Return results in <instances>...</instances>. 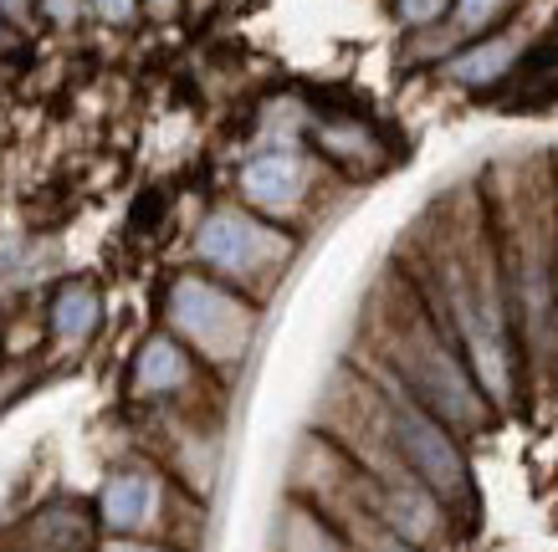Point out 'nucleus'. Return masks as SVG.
<instances>
[{"instance_id":"1","label":"nucleus","mask_w":558,"mask_h":552,"mask_svg":"<svg viewBox=\"0 0 558 552\" xmlns=\"http://www.w3.org/2000/svg\"><path fill=\"white\" fill-rule=\"evenodd\" d=\"M425 302L436 307L446 333L457 338L461 358L472 364L476 384L492 400V409H512L518 400V368H523V333L518 307L502 271L497 235L476 220L472 231H440L425 256Z\"/></svg>"},{"instance_id":"2","label":"nucleus","mask_w":558,"mask_h":552,"mask_svg":"<svg viewBox=\"0 0 558 552\" xmlns=\"http://www.w3.org/2000/svg\"><path fill=\"white\" fill-rule=\"evenodd\" d=\"M379 353H385V379H395L410 400H421L430 415H440L457 436L492 425L497 409L476 384L472 364L461 358L457 338L446 333L436 307L425 302V292H405L379 318Z\"/></svg>"},{"instance_id":"3","label":"nucleus","mask_w":558,"mask_h":552,"mask_svg":"<svg viewBox=\"0 0 558 552\" xmlns=\"http://www.w3.org/2000/svg\"><path fill=\"white\" fill-rule=\"evenodd\" d=\"M195 267L220 277V282L241 286L246 297H267L271 286L288 277L292 256H298V235L292 225H277V220L256 216L252 205H210L205 220L195 225Z\"/></svg>"},{"instance_id":"4","label":"nucleus","mask_w":558,"mask_h":552,"mask_svg":"<svg viewBox=\"0 0 558 552\" xmlns=\"http://www.w3.org/2000/svg\"><path fill=\"white\" fill-rule=\"evenodd\" d=\"M256 297L220 282L210 271H180L165 292V328L185 343L205 368L236 373L256 343Z\"/></svg>"},{"instance_id":"5","label":"nucleus","mask_w":558,"mask_h":552,"mask_svg":"<svg viewBox=\"0 0 558 552\" xmlns=\"http://www.w3.org/2000/svg\"><path fill=\"white\" fill-rule=\"evenodd\" d=\"M374 384H379V400H385V430L395 455H400V466L421 486H430L457 517L461 506L472 502V466H466L461 436L440 415H430L421 400H410L395 379L379 373Z\"/></svg>"},{"instance_id":"6","label":"nucleus","mask_w":558,"mask_h":552,"mask_svg":"<svg viewBox=\"0 0 558 552\" xmlns=\"http://www.w3.org/2000/svg\"><path fill=\"white\" fill-rule=\"evenodd\" d=\"M180 506L190 502L170 470L149 466V461H123L98 491V527L102 537H159L165 542Z\"/></svg>"},{"instance_id":"7","label":"nucleus","mask_w":558,"mask_h":552,"mask_svg":"<svg viewBox=\"0 0 558 552\" xmlns=\"http://www.w3.org/2000/svg\"><path fill=\"white\" fill-rule=\"evenodd\" d=\"M313 195H318V159L303 154V144L298 149H256L236 169V200L277 225L303 220Z\"/></svg>"},{"instance_id":"8","label":"nucleus","mask_w":558,"mask_h":552,"mask_svg":"<svg viewBox=\"0 0 558 552\" xmlns=\"http://www.w3.org/2000/svg\"><path fill=\"white\" fill-rule=\"evenodd\" d=\"M527 41H533V26L527 21H508V26H497V32L476 36V41L451 51L440 62V77L451 87H466V93H487V87L508 83L512 72L523 68Z\"/></svg>"},{"instance_id":"9","label":"nucleus","mask_w":558,"mask_h":552,"mask_svg":"<svg viewBox=\"0 0 558 552\" xmlns=\"http://www.w3.org/2000/svg\"><path fill=\"white\" fill-rule=\"evenodd\" d=\"M201 379V358L170 333V328H159L138 343L134 353V368H129V389H134V400L154 404V400H180L185 389H195Z\"/></svg>"},{"instance_id":"10","label":"nucleus","mask_w":558,"mask_h":552,"mask_svg":"<svg viewBox=\"0 0 558 552\" xmlns=\"http://www.w3.org/2000/svg\"><path fill=\"white\" fill-rule=\"evenodd\" d=\"M271 552H354V537L343 532L323 506L288 496L277 522H271Z\"/></svg>"},{"instance_id":"11","label":"nucleus","mask_w":558,"mask_h":552,"mask_svg":"<svg viewBox=\"0 0 558 552\" xmlns=\"http://www.w3.org/2000/svg\"><path fill=\"white\" fill-rule=\"evenodd\" d=\"M523 0H451V16L440 21L436 32H421L415 41L421 47H430L425 57L430 62H446L457 47H466V41H476V36L497 32V26H508V16L518 11Z\"/></svg>"},{"instance_id":"12","label":"nucleus","mask_w":558,"mask_h":552,"mask_svg":"<svg viewBox=\"0 0 558 552\" xmlns=\"http://www.w3.org/2000/svg\"><path fill=\"white\" fill-rule=\"evenodd\" d=\"M102 322V297L93 282H68L57 286V297L47 302V328L57 343H87V338L98 333Z\"/></svg>"},{"instance_id":"13","label":"nucleus","mask_w":558,"mask_h":552,"mask_svg":"<svg viewBox=\"0 0 558 552\" xmlns=\"http://www.w3.org/2000/svg\"><path fill=\"white\" fill-rule=\"evenodd\" d=\"M318 149L333 159V164H374V154H379V138L364 128V123H318Z\"/></svg>"},{"instance_id":"14","label":"nucleus","mask_w":558,"mask_h":552,"mask_svg":"<svg viewBox=\"0 0 558 552\" xmlns=\"http://www.w3.org/2000/svg\"><path fill=\"white\" fill-rule=\"evenodd\" d=\"M451 16V0H395V21L405 26V32H436L440 21Z\"/></svg>"},{"instance_id":"15","label":"nucleus","mask_w":558,"mask_h":552,"mask_svg":"<svg viewBox=\"0 0 558 552\" xmlns=\"http://www.w3.org/2000/svg\"><path fill=\"white\" fill-rule=\"evenodd\" d=\"M98 552H190L180 542H159V537H102Z\"/></svg>"},{"instance_id":"16","label":"nucleus","mask_w":558,"mask_h":552,"mask_svg":"<svg viewBox=\"0 0 558 552\" xmlns=\"http://www.w3.org/2000/svg\"><path fill=\"white\" fill-rule=\"evenodd\" d=\"M93 11H98V21H108V26H134L138 11H144V0H87Z\"/></svg>"},{"instance_id":"17","label":"nucleus","mask_w":558,"mask_h":552,"mask_svg":"<svg viewBox=\"0 0 558 552\" xmlns=\"http://www.w3.org/2000/svg\"><path fill=\"white\" fill-rule=\"evenodd\" d=\"M41 5V16L51 21V26H72V21L87 11V0H36Z\"/></svg>"},{"instance_id":"18","label":"nucleus","mask_w":558,"mask_h":552,"mask_svg":"<svg viewBox=\"0 0 558 552\" xmlns=\"http://www.w3.org/2000/svg\"><path fill=\"white\" fill-rule=\"evenodd\" d=\"M36 11H41V5H36V0H0V16L11 21V26H16V32H32Z\"/></svg>"},{"instance_id":"19","label":"nucleus","mask_w":558,"mask_h":552,"mask_svg":"<svg viewBox=\"0 0 558 552\" xmlns=\"http://www.w3.org/2000/svg\"><path fill=\"white\" fill-rule=\"evenodd\" d=\"M185 5H190V0H144V11H149L154 21H174Z\"/></svg>"},{"instance_id":"20","label":"nucleus","mask_w":558,"mask_h":552,"mask_svg":"<svg viewBox=\"0 0 558 552\" xmlns=\"http://www.w3.org/2000/svg\"><path fill=\"white\" fill-rule=\"evenodd\" d=\"M364 552H425V548H415V542H400V537H374V542H369V548H364Z\"/></svg>"},{"instance_id":"21","label":"nucleus","mask_w":558,"mask_h":552,"mask_svg":"<svg viewBox=\"0 0 558 552\" xmlns=\"http://www.w3.org/2000/svg\"><path fill=\"white\" fill-rule=\"evenodd\" d=\"M16 26H11V21H5V16H0V51H5V47H16Z\"/></svg>"}]
</instances>
